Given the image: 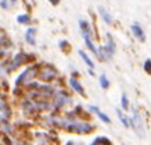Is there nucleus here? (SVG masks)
<instances>
[{
  "instance_id": "obj_1",
  "label": "nucleus",
  "mask_w": 151,
  "mask_h": 145,
  "mask_svg": "<svg viewBox=\"0 0 151 145\" xmlns=\"http://www.w3.org/2000/svg\"><path fill=\"white\" fill-rule=\"evenodd\" d=\"M113 50H115V43H113L112 38L109 36L108 45L99 49V52H98V56H99L101 59H104V60H108V59H111V57H112Z\"/></svg>"
},
{
  "instance_id": "obj_2",
  "label": "nucleus",
  "mask_w": 151,
  "mask_h": 145,
  "mask_svg": "<svg viewBox=\"0 0 151 145\" xmlns=\"http://www.w3.org/2000/svg\"><path fill=\"white\" fill-rule=\"evenodd\" d=\"M133 117H132V123H133V127H134V130L139 133L140 135L144 134V124H143V119H141L140 113L137 112V110H133Z\"/></svg>"
},
{
  "instance_id": "obj_3",
  "label": "nucleus",
  "mask_w": 151,
  "mask_h": 145,
  "mask_svg": "<svg viewBox=\"0 0 151 145\" xmlns=\"http://www.w3.org/2000/svg\"><path fill=\"white\" fill-rule=\"evenodd\" d=\"M69 129L77 131V133H88V131H91V126L86 123H73L69 124Z\"/></svg>"
},
{
  "instance_id": "obj_4",
  "label": "nucleus",
  "mask_w": 151,
  "mask_h": 145,
  "mask_svg": "<svg viewBox=\"0 0 151 145\" xmlns=\"http://www.w3.org/2000/svg\"><path fill=\"white\" fill-rule=\"evenodd\" d=\"M132 32H133V35H134L137 39L146 41V35H144V32H143V29L140 28L139 24H133V25H132Z\"/></svg>"
},
{
  "instance_id": "obj_5",
  "label": "nucleus",
  "mask_w": 151,
  "mask_h": 145,
  "mask_svg": "<svg viewBox=\"0 0 151 145\" xmlns=\"http://www.w3.org/2000/svg\"><path fill=\"white\" fill-rule=\"evenodd\" d=\"M70 85L73 86V89H74L77 94H80L81 96H86V95H84V89H83V86L80 85V82L76 80V78H70Z\"/></svg>"
},
{
  "instance_id": "obj_6",
  "label": "nucleus",
  "mask_w": 151,
  "mask_h": 145,
  "mask_svg": "<svg viewBox=\"0 0 151 145\" xmlns=\"http://www.w3.org/2000/svg\"><path fill=\"white\" fill-rule=\"evenodd\" d=\"M90 109H91L92 112H95V113H97V114H98V117L101 119L102 121H105V123H111V119H109L108 116L105 114V113L101 112V110H99V109H98L97 106H90Z\"/></svg>"
},
{
  "instance_id": "obj_7",
  "label": "nucleus",
  "mask_w": 151,
  "mask_h": 145,
  "mask_svg": "<svg viewBox=\"0 0 151 145\" xmlns=\"http://www.w3.org/2000/svg\"><path fill=\"white\" fill-rule=\"evenodd\" d=\"M35 34H37V29L35 28H29L27 31V35H25V38H27V42L31 43V45H35Z\"/></svg>"
},
{
  "instance_id": "obj_8",
  "label": "nucleus",
  "mask_w": 151,
  "mask_h": 145,
  "mask_svg": "<svg viewBox=\"0 0 151 145\" xmlns=\"http://www.w3.org/2000/svg\"><path fill=\"white\" fill-rule=\"evenodd\" d=\"M98 11H99V14L102 16V18H104V21L105 22H108V24L112 22V18H111V16H109V13L104 9L102 6H98Z\"/></svg>"
},
{
  "instance_id": "obj_9",
  "label": "nucleus",
  "mask_w": 151,
  "mask_h": 145,
  "mask_svg": "<svg viewBox=\"0 0 151 145\" xmlns=\"http://www.w3.org/2000/svg\"><path fill=\"white\" fill-rule=\"evenodd\" d=\"M116 113H118V116H119V120H120V121H122V123L124 124V127H129L130 126V123H129V120H127V117H126V116H124L123 113L120 112V110H116Z\"/></svg>"
},
{
  "instance_id": "obj_10",
  "label": "nucleus",
  "mask_w": 151,
  "mask_h": 145,
  "mask_svg": "<svg viewBox=\"0 0 151 145\" xmlns=\"http://www.w3.org/2000/svg\"><path fill=\"white\" fill-rule=\"evenodd\" d=\"M78 54H80L81 57H83V59H84V61H86V63H87V64H88V66H90V67H91V69H92V67H94V63H92V60L90 59V57H88V56H87V54L84 53V52H83V50H80V52H78Z\"/></svg>"
},
{
  "instance_id": "obj_11",
  "label": "nucleus",
  "mask_w": 151,
  "mask_h": 145,
  "mask_svg": "<svg viewBox=\"0 0 151 145\" xmlns=\"http://www.w3.org/2000/svg\"><path fill=\"white\" fill-rule=\"evenodd\" d=\"M99 81H101V86H102L104 89L109 86V81L106 80V77H105V75H101V77H99Z\"/></svg>"
},
{
  "instance_id": "obj_12",
  "label": "nucleus",
  "mask_w": 151,
  "mask_h": 145,
  "mask_svg": "<svg viewBox=\"0 0 151 145\" xmlns=\"http://www.w3.org/2000/svg\"><path fill=\"white\" fill-rule=\"evenodd\" d=\"M92 145H111V144L106 141V138H97Z\"/></svg>"
},
{
  "instance_id": "obj_13",
  "label": "nucleus",
  "mask_w": 151,
  "mask_h": 145,
  "mask_svg": "<svg viewBox=\"0 0 151 145\" xmlns=\"http://www.w3.org/2000/svg\"><path fill=\"white\" fill-rule=\"evenodd\" d=\"M17 20H18V22H21V24H27V22L29 21V17H28L27 14H22V16H20Z\"/></svg>"
},
{
  "instance_id": "obj_14",
  "label": "nucleus",
  "mask_w": 151,
  "mask_h": 145,
  "mask_svg": "<svg viewBox=\"0 0 151 145\" xmlns=\"http://www.w3.org/2000/svg\"><path fill=\"white\" fill-rule=\"evenodd\" d=\"M122 108L123 109L129 108V101H127V96H126V95H122Z\"/></svg>"
},
{
  "instance_id": "obj_15",
  "label": "nucleus",
  "mask_w": 151,
  "mask_h": 145,
  "mask_svg": "<svg viewBox=\"0 0 151 145\" xmlns=\"http://www.w3.org/2000/svg\"><path fill=\"white\" fill-rule=\"evenodd\" d=\"M144 70H146L148 74H151V60H147L146 63H144Z\"/></svg>"
}]
</instances>
